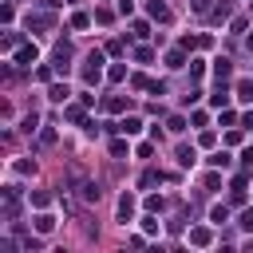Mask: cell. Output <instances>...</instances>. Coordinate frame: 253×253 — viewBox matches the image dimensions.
Listing matches in <instances>:
<instances>
[{
    "label": "cell",
    "mask_w": 253,
    "mask_h": 253,
    "mask_svg": "<svg viewBox=\"0 0 253 253\" xmlns=\"http://www.w3.org/2000/svg\"><path fill=\"white\" fill-rule=\"evenodd\" d=\"M28 28H52V16H48V12H36V16H28Z\"/></svg>",
    "instance_id": "18"
},
{
    "label": "cell",
    "mask_w": 253,
    "mask_h": 253,
    "mask_svg": "<svg viewBox=\"0 0 253 253\" xmlns=\"http://www.w3.org/2000/svg\"><path fill=\"white\" fill-rule=\"evenodd\" d=\"M36 55H40L36 44H24V48L16 52V63H20V68H32V63H36Z\"/></svg>",
    "instance_id": "7"
},
{
    "label": "cell",
    "mask_w": 253,
    "mask_h": 253,
    "mask_svg": "<svg viewBox=\"0 0 253 253\" xmlns=\"http://www.w3.org/2000/svg\"><path fill=\"white\" fill-rule=\"evenodd\" d=\"M63 115H68L72 123H83V103H72V107H68V111H63Z\"/></svg>",
    "instance_id": "23"
},
{
    "label": "cell",
    "mask_w": 253,
    "mask_h": 253,
    "mask_svg": "<svg viewBox=\"0 0 253 253\" xmlns=\"http://www.w3.org/2000/svg\"><path fill=\"white\" fill-rule=\"evenodd\" d=\"M154 182H163V174H158V170H146V174L139 178V186H154Z\"/></svg>",
    "instance_id": "26"
},
{
    "label": "cell",
    "mask_w": 253,
    "mask_h": 253,
    "mask_svg": "<svg viewBox=\"0 0 253 253\" xmlns=\"http://www.w3.org/2000/svg\"><path fill=\"white\" fill-rule=\"evenodd\" d=\"M131 217H135V194H123V198H119V221L126 226Z\"/></svg>",
    "instance_id": "3"
},
{
    "label": "cell",
    "mask_w": 253,
    "mask_h": 253,
    "mask_svg": "<svg viewBox=\"0 0 253 253\" xmlns=\"http://www.w3.org/2000/svg\"><path fill=\"white\" fill-rule=\"evenodd\" d=\"M237 99L241 103H253V79H237Z\"/></svg>",
    "instance_id": "10"
},
{
    "label": "cell",
    "mask_w": 253,
    "mask_h": 253,
    "mask_svg": "<svg viewBox=\"0 0 253 253\" xmlns=\"http://www.w3.org/2000/svg\"><path fill=\"white\" fill-rule=\"evenodd\" d=\"M119 131H123V135H139V131H143V119H135V115H131V119H123V123H119Z\"/></svg>",
    "instance_id": "11"
},
{
    "label": "cell",
    "mask_w": 253,
    "mask_h": 253,
    "mask_svg": "<svg viewBox=\"0 0 253 253\" xmlns=\"http://www.w3.org/2000/svg\"><path fill=\"white\" fill-rule=\"evenodd\" d=\"M143 230H146V234H158V221H154V214H150V217H143Z\"/></svg>",
    "instance_id": "35"
},
{
    "label": "cell",
    "mask_w": 253,
    "mask_h": 253,
    "mask_svg": "<svg viewBox=\"0 0 253 253\" xmlns=\"http://www.w3.org/2000/svg\"><path fill=\"white\" fill-rule=\"evenodd\" d=\"M194 158H198L194 146H178V163H182V166H194Z\"/></svg>",
    "instance_id": "19"
},
{
    "label": "cell",
    "mask_w": 253,
    "mask_h": 253,
    "mask_svg": "<svg viewBox=\"0 0 253 253\" xmlns=\"http://www.w3.org/2000/svg\"><path fill=\"white\" fill-rule=\"evenodd\" d=\"M135 59H139V63H150L154 52H150V48H135Z\"/></svg>",
    "instance_id": "31"
},
{
    "label": "cell",
    "mask_w": 253,
    "mask_h": 253,
    "mask_svg": "<svg viewBox=\"0 0 253 253\" xmlns=\"http://www.w3.org/2000/svg\"><path fill=\"white\" fill-rule=\"evenodd\" d=\"M103 107H107V111H123V107H126V99H123V95H111Z\"/></svg>",
    "instance_id": "25"
},
{
    "label": "cell",
    "mask_w": 253,
    "mask_h": 253,
    "mask_svg": "<svg viewBox=\"0 0 253 253\" xmlns=\"http://www.w3.org/2000/svg\"><path fill=\"white\" fill-rule=\"evenodd\" d=\"M230 75H234V63H230L226 55H221V59H214V79H217V83H226Z\"/></svg>",
    "instance_id": "4"
},
{
    "label": "cell",
    "mask_w": 253,
    "mask_h": 253,
    "mask_svg": "<svg viewBox=\"0 0 253 253\" xmlns=\"http://www.w3.org/2000/svg\"><path fill=\"white\" fill-rule=\"evenodd\" d=\"M111 154H115V158H123V154H126V143H123V139H115V143H111Z\"/></svg>",
    "instance_id": "34"
},
{
    "label": "cell",
    "mask_w": 253,
    "mask_h": 253,
    "mask_svg": "<svg viewBox=\"0 0 253 253\" xmlns=\"http://www.w3.org/2000/svg\"><path fill=\"white\" fill-rule=\"evenodd\" d=\"M214 241V234L206 230V226H194V230H190V245H198V249H206Z\"/></svg>",
    "instance_id": "5"
},
{
    "label": "cell",
    "mask_w": 253,
    "mask_h": 253,
    "mask_svg": "<svg viewBox=\"0 0 253 253\" xmlns=\"http://www.w3.org/2000/svg\"><path fill=\"white\" fill-rule=\"evenodd\" d=\"M210 221H214V226H226V221H230V210H226V206H214V210H210Z\"/></svg>",
    "instance_id": "15"
},
{
    "label": "cell",
    "mask_w": 253,
    "mask_h": 253,
    "mask_svg": "<svg viewBox=\"0 0 253 253\" xmlns=\"http://www.w3.org/2000/svg\"><path fill=\"white\" fill-rule=\"evenodd\" d=\"M210 103H214V107H226V103H230V87L221 83V87H217V91L210 95Z\"/></svg>",
    "instance_id": "14"
},
{
    "label": "cell",
    "mask_w": 253,
    "mask_h": 253,
    "mask_svg": "<svg viewBox=\"0 0 253 253\" xmlns=\"http://www.w3.org/2000/svg\"><path fill=\"white\" fill-rule=\"evenodd\" d=\"M131 87H135V91H150V79H146V75H135Z\"/></svg>",
    "instance_id": "32"
},
{
    "label": "cell",
    "mask_w": 253,
    "mask_h": 253,
    "mask_svg": "<svg viewBox=\"0 0 253 253\" xmlns=\"http://www.w3.org/2000/svg\"><path fill=\"white\" fill-rule=\"evenodd\" d=\"M146 12H150V20H170V8L163 4V0H150V4H146Z\"/></svg>",
    "instance_id": "9"
},
{
    "label": "cell",
    "mask_w": 253,
    "mask_h": 253,
    "mask_svg": "<svg viewBox=\"0 0 253 253\" xmlns=\"http://www.w3.org/2000/svg\"><path fill=\"white\" fill-rule=\"evenodd\" d=\"M79 198H83V202H99V198H103V190L95 186V182H83V186H79Z\"/></svg>",
    "instance_id": "8"
},
{
    "label": "cell",
    "mask_w": 253,
    "mask_h": 253,
    "mask_svg": "<svg viewBox=\"0 0 253 253\" xmlns=\"http://www.w3.org/2000/svg\"><path fill=\"white\" fill-rule=\"evenodd\" d=\"M190 75L202 79V75H206V59H190Z\"/></svg>",
    "instance_id": "24"
},
{
    "label": "cell",
    "mask_w": 253,
    "mask_h": 253,
    "mask_svg": "<svg viewBox=\"0 0 253 253\" xmlns=\"http://www.w3.org/2000/svg\"><path fill=\"white\" fill-rule=\"evenodd\" d=\"M245 48H249V52H253V36H245Z\"/></svg>",
    "instance_id": "39"
},
{
    "label": "cell",
    "mask_w": 253,
    "mask_h": 253,
    "mask_svg": "<svg viewBox=\"0 0 253 253\" xmlns=\"http://www.w3.org/2000/svg\"><path fill=\"white\" fill-rule=\"evenodd\" d=\"M32 206H36V210H48V206H52V194H48V190H36V194H32Z\"/></svg>",
    "instance_id": "16"
},
{
    "label": "cell",
    "mask_w": 253,
    "mask_h": 253,
    "mask_svg": "<svg viewBox=\"0 0 253 253\" xmlns=\"http://www.w3.org/2000/svg\"><path fill=\"white\" fill-rule=\"evenodd\" d=\"M87 24H91L87 12H75V16H72V28H87Z\"/></svg>",
    "instance_id": "30"
},
{
    "label": "cell",
    "mask_w": 253,
    "mask_h": 253,
    "mask_svg": "<svg viewBox=\"0 0 253 253\" xmlns=\"http://www.w3.org/2000/svg\"><path fill=\"white\" fill-rule=\"evenodd\" d=\"M131 32H135V40H146V36H150V24H146V20H135Z\"/></svg>",
    "instance_id": "22"
},
{
    "label": "cell",
    "mask_w": 253,
    "mask_h": 253,
    "mask_svg": "<svg viewBox=\"0 0 253 253\" xmlns=\"http://www.w3.org/2000/svg\"><path fill=\"white\" fill-rule=\"evenodd\" d=\"M190 8L194 12H210V0H190Z\"/></svg>",
    "instance_id": "36"
},
{
    "label": "cell",
    "mask_w": 253,
    "mask_h": 253,
    "mask_svg": "<svg viewBox=\"0 0 253 253\" xmlns=\"http://www.w3.org/2000/svg\"><path fill=\"white\" fill-rule=\"evenodd\" d=\"M166 131H170V135H182V131H186V119H182V115H170V119H166Z\"/></svg>",
    "instance_id": "17"
},
{
    "label": "cell",
    "mask_w": 253,
    "mask_h": 253,
    "mask_svg": "<svg viewBox=\"0 0 253 253\" xmlns=\"http://www.w3.org/2000/svg\"><path fill=\"white\" fill-rule=\"evenodd\" d=\"M210 166H230V154H226V150H217V154L210 158Z\"/></svg>",
    "instance_id": "29"
},
{
    "label": "cell",
    "mask_w": 253,
    "mask_h": 253,
    "mask_svg": "<svg viewBox=\"0 0 253 253\" xmlns=\"http://www.w3.org/2000/svg\"><path fill=\"white\" fill-rule=\"evenodd\" d=\"M52 230H55V217L52 214H40L36 217V234H52Z\"/></svg>",
    "instance_id": "13"
},
{
    "label": "cell",
    "mask_w": 253,
    "mask_h": 253,
    "mask_svg": "<svg viewBox=\"0 0 253 253\" xmlns=\"http://www.w3.org/2000/svg\"><path fill=\"white\" fill-rule=\"evenodd\" d=\"M123 75H126V68H123V63H115V68H111V72H107V79H111V83H119V79H123Z\"/></svg>",
    "instance_id": "28"
},
{
    "label": "cell",
    "mask_w": 253,
    "mask_h": 253,
    "mask_svg": "<svg viewBox=\"0 0 253 253\" xmlns=\"http://www.w3.org/2000/svg\"><path fill=\"white\" fill-rule=\"evenodd\" d=\"M241 230H245V234H253V210H245V214H241Z\"/></svg>",
    "instance_id": "33"
},
{
    "label": "cell",
    "mask_w": 253,
    "mask_h": 253,
    "mask_svg": "<svg viewBox=\"0 0 253 253\" xmlns=\"http://www.w3.org/2000/svg\"><path fill=\"white\" fill-rule=\"evenodd\" d=\"M241 163H245V166H253V146H245V150H241Z\"/></svg>",
    "instance_id": "37"
},
{
    "label": "cell",
    "mask_w": 253,
    "mask_h": 253,
    "mask_svg": "<svg viewBox=\"0 0 253 253\" xmlns=\"http://www.w3.org/2000/svg\"><path fill=\"white\" fill-rule=\"evenodd\" d=\"M241 123H245V126H253V111H245V115H241Z\"/></svg>",
    "instance_id": "38"
},
{
    "label": "cell",
    "mask_w": 253,
    "mask_h": 253,
    "mask_svg": "<svg viewBox=\"0 0 253 253\" xmlns=\"http://www.w3.org/2000/svg\"><path fill=\"white\" fill-rule=\"evenodd\" d=\"M230 12H234V4H230V0H221V4L214 8V20H230Z\"/></svg>",
    "instance_id": "21"
},
{
    "label": "cell",
    "mask_w": 253,
    "mask_h": 253,
    "mask_svg": "<svg viewBox=\"0 0 253 253\" xmlns=\"http://www.w3.org/2000/svg\"><path fill=\"white\" fill-rule=\"evenodd\" d=\"M16 174H36V163H28V158H20V163H16Z\"/></svg>",
    "instance_id": "27"
},
{
    "label": "cell",
    "mask_w": 253,
    "mask_h": 253,
    "mask_svg": "<svg viewBox=\"0 0 253 253\" xmlns=\"http://www.w3.org/2000/svg\"><path fill=\"white\" fill-rule=\"evenodd\" d=\"M166 68H186V55H182V48H174V52H166Z\"/></svg>",
    "instance_id": "12"
},
{
    "label": "cell",
    "mask_w": 253,
    "mask_h": 253,
    "mask_svg": "<svg viewBox=\"0 0 253 253\" xmlns=\"http://www.w3.org/2000/svg\"><path fill=\"white\" fill-rule=\"evenodd\" d=\"M146 210H150V214H163V210H166V198H158V194H150V198H146Z\"/></svg>",
    "instance_id": "20"
},
{
    "label": "cell",
    "mask_w": 253,
    "mask_h": 253,
    "mask_svg": "<svg viewBox=\"0 0 253 253\" xmlns=\"http://www.w3.org/2000/svg\"><path fill=\"white\" fill-rule=\"evenodd\" d=\"M72 44H55V72H63V75H68V68H72Z\"/></svg>",
    "instance_id": "2"
},
{
    "label": "cell",
    "mask_w": 253,
    "mask_h": 253,
    "mask_svg": "<svg viewBox=\"0 0 253 253\" xmlns=\"http://www.w3.org/2000/svg\"><path fill=\"white\" fill-rule=\"evenodd\" d=\"M48 99H52V103H68V99H72V87H68V83H52V87H48Z\"/></svg>",
    "instance_id": "6"
},
{
    "label": "cell",
    "mask_w": 253,
    "mask_h": 253,
    "mask_svg": "<svg viewBox=\"0 0 253 253\" xmlns=\"http://www.w3.org/2000/svg\"><path fill=\"white\" fill-rule=\"evenodd\" d=\"M99 79H103V52H91V55H87V63H83V83H87V87H95Z\"/></svg>",
    "instance_id": "1"
}]
</instances>
